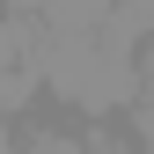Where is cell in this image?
<instances>
[{
	"label": "cell",
	"instance_id": "6da1fadb",
	"mask_svg": "<svg viewBox=\"0 0 154 154\" xmlns=\"http://www.w3.org/2000/svg\"><path fill=\"white\" fill-rule=\"evenodd\" d=\"M140 44L147 29L125 15H110L103 29H81V37H37V81L81 118L132 110L140 103Z\"/></svg>",
	"mask_w": 154,
	"mask_h": 154
},
{
	"label": "cell",
	"instance_id": "7a4b0ae2",
	"mask_svg": "<svg viewBox=\"0 0 154 154\" xmlns=\"http://www.w3.org/2000/svg\"><path fill=\"white\" fill-rule=\"evenodd\" d=\"M110 15H118V0H44L37 29L44 37H81V29H103Z\"/></svg>",
	"mask_w": 154,
	"mask_h": 154
},
{
	"label": "cell",
	"instance_id": "3957f363",
	"mask_svg": "<svg viewBox=\"0 0 154 154\" xmlns=\"http://www.w3.org/2000/svg\"><path fill=\"white\" fill-rule=\"evenodd\" d=\"M15 154H132V147H118L110 132H59V125H37Z\"/></svg>",
	"mask_w": 154,
	"mask_h": 154
},
{
	"label": "cell",
	"instance_id": "277c9868",
	"mask_svg": "<svg viewBox=\"0 0 154 154\" xmlns=\"http://www.w3.org/2000/svg\"><path fill=\"white\" fill-rule=\"evenodd\" d=\"M118 15H125V22H140V29H154V0H118Z\"/></svg>",
	"mask_w": 154,
	"mask_h": 154
},
{
	"label": "cell",
	"instance_id": "5b68a950",
	"mask_svg": "<svg viewBox=\"0 0 154 154\" xmlns=\"http://www.w3.org/2000/svg\"><path fill=\"white\" fill-rule=\"evenodd\" d=\"M0 154H15V132H8V110H0Z\"/></svg>",
	"mask_w": 154,
	"mask_h": 154
}]
</instances>
